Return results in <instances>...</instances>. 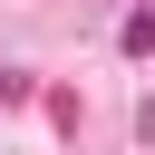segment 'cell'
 I'll use <instances>...</instances> for the list:
<instances>
[{"instance_id":"cell-1","label":"cell","mask_w":155,"mask_h":155,"mask_svg":"<svg viewBox=\"0 0 155 155\" xmlns=\"http://www.w3.org/2000/svg\"><path fill=\"white\" fill-rule=\"evenodd\" d=\"M19 97H29V78H19V68H0V107H19Z\"/></svg>"}]
</instances>
